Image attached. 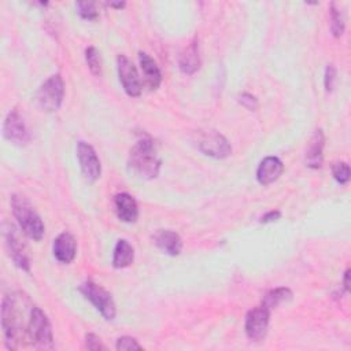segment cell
Returning a JSON list of instances; mask_svg holds the SVG:
<instances>
[{"label":"cell","instance_id":"1","mask_svg":"<svg viewBox=\"0 0 351 351\" xmlns=\"http://www.w3.org/2000/svg\"><path fill=\"white\" fill-rule=\"evenodd\" d=\"M32 308L33 304L21 292H12L3 299L1 328L8 348L16 350L25 343H29L27 329Z\"/></svg>","mask_w":351,"mask_h":351},{"label":"cell","instance_id":"2","mask_svg":"<svg viewBox=\"0 0 351 351\" xmlns=\"http://www.w3.org/2000/svg\"><path fill=\"white\" fill-rule=\"evenodd\" d=\"M160 156L151 138L138 140L129 152V170L143 180L156 178L160 170Z\"/></svg>","mask_w":351,"mask_h":351},{"label":"cell","instance_id":"3","mask_svg":"<svg viewBox=\"0 0 351 351\" xmlns=\"http://www.w3.org/2000/svg\"><path fill=\"white\" fill-rule=\"evenodd\" d=\"M11 207L23 233L29 239L34 241H40L44 236L45 228L40 215L36 213V210L29 203V200L21 195H12Z\"/></svg>","mask_w":351,"mask_h":351},{"label":"cell","instance_id":"4","mask_svg":"<svg viewBox=\"0 0 351 351\" xmlns=\"http://www.w3.org/2000/svg\"><path fill=\"white\" fill-rule=\"evenodd\" d=\"M27 337H29V343L34 348H38V350L53 348V335H52L51 322L45 315V313L37 306H33L30 313Z\"/></svg>","mask_w":351,"mask_h":351},{"label":"cell","instance_id":"5","mask_svg":"<svg viewBox=\"0 0 351 351\" xmlns=\"http://www.w3.org/2000/svg\"><path fill=\"white\" fill-rule=\"evenodd\" d=\"M64 96V82L60 74H53L47 78L37 92V103L41 110L53 112L62 106Z\"/></svg>","mask_w":351,"mask_h":351},{"label":"cell","instance_id":"6","mask_svg":"<svg viewBox=\"0 0 351 351\" xmlns=\"http://www.w3.org/2000/svg\"><path fill=\"white\" fill-rule=\"evenodd\" d=\"M80 292L96 307V310L108 321L117 315V307L114 299L108 291L93 281H85L80 285Z\"/></svg>","mask_w":351,"mask_h":351},{"label":"cell","instance_id":"7","mask_svg":"<svg viewBox=\"0 0 351 351\" xmlns=\"http://www.w3.org/2000/svg\"><path fill=\"white\" fill-rule=\"evenodd\" d=\"M197 148L214 159H225L232 152L226 137L214 129H206L197 133Z\"/></svg>","mask_w":351,"mask_h":351},{"label":"cell","instance_id":"8","mask_svg":"<svg viewBox=\"0 0 351 351\" xmlns=\"http://www.w3.org/2000/svg\"><path fill=\"white\" fill-rule=\"evenodd\" d=\"M117 69L119 81L122 84L123 90L130 97H137L141 93V80L136 70V66L132 60L125 55L117 56Z\"/></svg>","mask_w":351,"mask_h":351},{"label":"cell","instance_id":"9","mask_svg":"<svg viewBox=\"0 0 351 351\" xmlns=\"http://www.w3.org/2000/svg\"><path fill=\"white\" fill-rule=\"evenodd\" d=\"M77 158L80 162V167L82 171V176L86 181L95 182L101 173V165L99 160V156L93 147L88 144L86 141H78L77 143Z\"/></svg>","mask_w":351,"mask_h":351},{"label":"cell","instance_id":"10","mask_svg":"<svg viewBox=\"0 0 351 351\" xmlns=\"http://www.w3.org/2000/svg\"><path fill=\"white\" fill-rule=\"evenodd\" d=\"M269 321H270V310H267L262 304L250 310L245 315V324H244L247 337L254 341L262 340L267 333Z\"/></svg>","mask_w":351,"mask_h":351},{"label":"cell","instance_id":"11","mask_svg":"<svg viewBox=\"0 0 351 351\" xmlns=\"http://www.w3.org/2000/svg\"><path fill=\"white\" fill-rule=\"evenodd\" d=\"M3 136L5 140L16 145H25L30 140L29 130L23 122V118L16 110H11L3 123Z\"/></svg>","mask_w":351,"mask_h":351},{"label":"cell","instance_id":"12","mask_svg":"<svg viewBox=\"0 0 351 351\" xmlns=\"http://www.w3.org/2000/svg\"><path fill=\"white\" fill-rule=\"evenodd\" d=\"M4 239H5V245L8 250V254L14 263L25 271H30V261L26 254L25 244L21 241L16 229L12 225H8L7 229H4Z\"/></svg>","mask_w":351,"mask_h":351},{"label":"cell","instance_id":"13","mask_svg":"<svg viewBox=\"0 0 351 351\" xmlns=\"http://www.w3.org/2000/svg\"><path fill=\"white\" fill-rule=\"evenodd\" d=\"M52 251H53V256L60 263H64V265L71 263L77 254V243H75L74 236L70 234L69 232L60 233L53 240Z\"/></svg>","mask_w":351,"mask_h":351},{"label":"cell","instance_id":"14","mask_svg":"<svg viewBox=\"0 0 351 351\" xmlns=\"http://www.w3.org/2000/svg\"><path fill=\"white\" fill-rule=\"evenodd\" d=\"M114 206H115V213L117 217L126 223L136 222L138 217V206L136 199L128 193V192H121L115 195L114 197Z\"/></svg>","mask_w":351,"mask_h":351},{"label":"cell","instance_id":"15","mask_svg":"<svg viewBox=\"0 0 351 351\" xmlns=\"http://www.w3.org/2000/svg\"><path fill=\"white\" fill-rule=\"evenodd\" d=\"M284 165L277 156H266L256 169V180L261 185H269L280 178Z\"/></svg>","mask_w":351,"mask_h":351},{"label":"cell","instance_id":"16","mask_svg":"<svg viewBox=\"0 0 351 351\" xmlns=\"http://www.w3.org/2000/svg\"><path fill=\"white\" fill-rule=\"evenodd\" d=\"M200 63L202 60H200V52H199V41L197 38H195L180 53L178 67L181 73L192 75L200 69Z\"/></svg>","mask_w":351,"mask_h":351},{"label":"cell","instance_id":"17","mask_svg":"<svg viewBox=\"0 0 351 351\" xmlns=\"http://www.w3.org/2000/svg\"><path fill=\"white\" fill-rule=\"evenodd\" d=\"M324 145L325 137L321 129H317L310 138L306 149V165L310 169H321L324 162Z\"/></svg>","mask_w":351,"mask_h":351},{"label":"cell","instance_id":"18","mask_svg":"<svg viewBox=\"0 0 351 351\" xmlns=\"http://www.w3.org/2000/svg\"><path fill=\"white\" fill-rule=\"evenodd\" d=\"M138 62H140V67L144 75V81L148 85L149 89L155 90L159 88L160 82H162V73L160 69L158 67L156 62L145 52L140 51L138 52Z\"/></svg>","mask_w":351,"mask_h":351},{"label":"cell","instance_id":"19","mask_svg":"<svg viewBox=\"0 0 351 351\" xmlns=\"http://www.w3.org/2000/svg\"><path fill=\"white\" fill-rule=\"evenodd\" d=\"M154 240H155V244L158 245V248L167 255L177 256V255H180V252L182 250L181 237L173 230L162 229L155 234Z\"/></svg>","mask_w":351,"mask_h":351},{"label":"cell","instance_id":"20","mask_svg":"<svg viewBox=\"0 0 351 351\" xmlns=\"http://www.w3.org/2000/svg\"><path fill=\"white\" fill-rule=\"evenodd\" d=\"M133 259H134V250L132 244L125 239L118 240L112 254V266L115 269H123V267H128L133 262Z\"/></svg>","mask_w":351,"mask_h":351},{"label":"cell","instance_id":"21","mask_svg":"<svg viewBox=\"0 0 351 351\" xmlns=\"http://www.w3.org/2000/svg\"><path fill=\"white\" fill-rule=\"evenodd\" d=\"M292 299V291L289 288L285 287H278L274 289H270L265 293V296L262 298V306L266 307L267 310H273L277 306L288 302Z\"/></svg>","mask_w":351,"mask_h":351},{"label":"cell","instance_id":"22","mask_svg":"<svg viewBox=\"0 0 351 351\" xmlns=\"http://www.w3.org/2000/svg\"><path fill=\"white\" fill-rule=\"evenodd\" d=\"M329 19H330V32L335 37H340L344 32V18L341 11L336 7V4H330L329 8Z\"/></svg>","mask_w":351,"mask_h":351},{"label":"cell","instance_id":"23","mask_svg":"<svg viewBox=\"0 0 351 351\" xmlns=\"http://www.w3.org/2000/svg\"><path fill=\"white\" fill-rule=\"evenodd\" d=\"M85 60L90 73L99 77L101 74V59L99 51L95 47H88L85 49Z\"/></svg>","mask_w":351,"mask_h":351},{"label":"cell","instance_id":"24","mask_svg":"<svg viewBox=\"0 0 351 351\" xmlns=\"http://www.w3.org/2000/svg\"><path fill=\"white\" fill-rule=\"evenodd\" d=\"M77 12L82 19L95 21L99 16V12L96 10V4L93 1H77L75 3Z\"/></svg>","mask_w":351,"mask_h":351},{"label":"cell","instance_id":"25","mask_svg":"<svg viewBox=\"0 0 351 351\" xmlns=\"http://www.w3.org/2000/svg\"><path fill=\"white\" fill-rule=\"evenodd\" d=\"M332 174L340 185H346L350 181V166L346 162H337L332 167Z\"/></svg>","mask_w":351,"mask_h":351},{"label":"cell","instance_id":"26","mask_svg":"<svg viewBox=\"0 0 351 351\" xmlns=\"http://www.w3.org/2000/svg\"><path fill=\"white\" fill-rule=\"evenodd\" d=\"M115 348L119 350V351H129V350H141L143 347L137 343V340L134 337L122 336L117 340Z\"/></svg>","mask_w":351,"mask_h":351},{"label":"cell","instance_id":"27","mask_svg":"<svg viewBox=\"0 0 351 351\" xmlns=\"http://www.w3.org/2000/svg\"><path fill=\"white\" fill-rule=\"evenodd\" d=\"M336 82V67L333 64H326L325 69V77H324V85L326 92H332Z\"/></svg>","mask_w":351,"mask_h":351},{"label":"cell","instance_id":"28","mask_svg":"<svg viewBox=\"0 0 351 351\" xmlns=\"http://www.w3.org/2000/svg\"><path fill=\"white\" fill-rule=\"evenodd\" d=\"M239 103L250 111H255L258 108V99L248 92H243L241 95H239Z\"/></svg>","mask_w":351,"mask_h":351},{"label":"cell","instance_id":"29","mask_svg":"<svg viewBox=\"0 0 351 351\" xmlns=\"http://www.w3.org/2000/svg\"><path fill=\"white\" fill-rule=\"evenodd\" d=\"M85 347L88 350H92V351H99V350H106L107 348L95 333H86L85 335Z\"/></svg>","mask_w":351,"mask_h":351},{"label":"cell","instance_id":"30","mask_svg":"<svg viewBox=\"0 0 351 351\" xmlns=\"http://www.w3.org/2000/svg\"><path fill=\"white\" fill-rule=\"evenodd\" d=\"M280 217H281V213H280L278 210H271V211L266 213L265 215H262L259 221H261L262 223H269V222H274V221L280 219Z\"/></svg>","mask_w":351,"mask_h":351},{"label":"cell","instance_id":"31","mask_svg":"<svg viewBox=\"0 0 351 351\" xmlns=\"http://www.w3.org/2000/svg\"><path fill=\"white\" fill-rule=\"evenodd\" d=\"M343 288L346 292L350 291V269H347L344 271V277H343Z\"/></svg>","mask_w":351,"mask_h":351},{"label":"cell","instance_id":"32","mask_svg":"<svg viewBox=\"0 0 351 351\" xmlns=\"http://www.w3.org/2000/svg\"><path fill=\"white\" fill-rule=\"evenodd\" d=\"M107 5L110 7H114V8H123L125 7V3H107Z\"/></svg>","mask_w":351,"mask_h":351}]
</instances>
